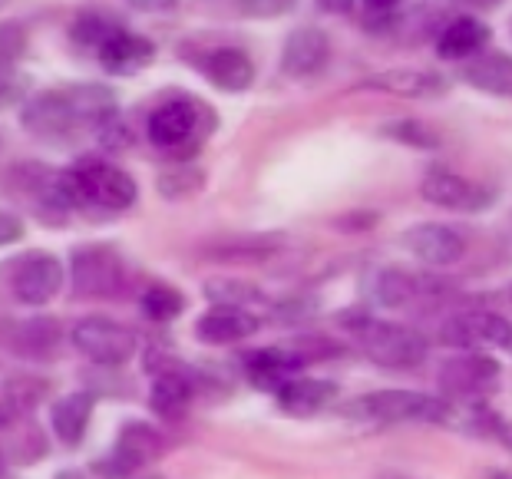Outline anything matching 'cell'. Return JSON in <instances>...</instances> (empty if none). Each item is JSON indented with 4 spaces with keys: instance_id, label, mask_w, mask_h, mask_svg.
Segmentation results:
<instances>
[{
    "instance_id": "1",
    "label": "cell",
    "mask_w": 512,
    "mask_h": 479,
    "mask_svg": "<svg viewBox=\"0 0 512 479\" xmlns=\"http://www.w3.org/2000/svg\"><path fill=\"white\" fill-rule=\"evenodd\" d=\"M119 116L116 93L103 83H67L27 96L20 106V126L40 143H73L93 136Z\"/></svg>"
},
{
    "instance_id": "2",
    "label": "cell",
    "mask_w": 512,
    "mask_h": 479,
    "mask_svg": "<svg viewBox=\"0 0 512 479\" xmlns=\"http://www.w3.org/2000/svg\"><path fill=\"white\" fill-rule=\"evenodd\" d=\"M212 129V106L192 93H166L146 116V139L176 162H189Z\"/></svg>"
},
{
    "instance_id": "3",
    "label": "cell",
    "mask_w": 512,
    "mask_h": 479,
    "mask_svg": "<svg viewBox=\"0 0 512 479\" xmlns=\"http://www.w3.org/2000/svg\"><path fill=\"white\" fill-rule=\"evenodd\" d=\"M63 182H67L73 212L90 209V212L119 215L133 209L139 199L136 179L103 156H80L73 166L63 169Z\"/></svg>"
},
{
    "instance_id": "4",
    "label": "cell",
    "mask_w": 512,
    "mask_h": 479,
    "mask_svg": "<svg viewBox=\"0 0 512 479\" xmlns=\"http://www.w3.org/2000/svg\"><path fill=\"white\" fill-rule=\"evenodd\" d=\"M351 331L361 337L364 354L384 370H413L427 361L430 354V341L427 334L417 328H407V324H387V321H374V318H357Z\"/></svg>"
},
{
    "instance_id": "5",
    "label": "cell",
    "mask_w": 512,
    "mask_h": 479,
    "mask_svg": "<svg viewBox=\"0 0 512 479\" xmlns=\"http://www.w3.org/2000/svg\"><path fill=\"white\" fill-rule=\"evenodd\" d=\"M67 275L76 298H116L129 281V265L113 245L90 242L70 252Z\"/></svg>"
},
{
    "instance_id": "6",
    "label": "cell",
    "mask_w": 512,
    "mask_h": 479,
    "mask_svg": "<svg viewBox=\"0 0 512 479\" xmlns=\"http://www.w3.org/2000/svg\"><path fill=\"white\" fill-rule=\"evenodd\" d=\"M347 413L357 420L394 427V423H443L446 400L423 394V390H374L367 397L351 400Z\"/></svg>"
},
{
    "instance_id": "7",
    "label": "cell",
    "mask_w": 512,
    "mask_h": 479,
    "mask_svg": "<svg viewBox=\"0 0 512 479\" xmlns=\"http://www.w3.org/2000/svg\"><path fill=\"white\" fill-rule=\"evenodd\" d=\"M0 278L20 304H47L60 295L67 271H63V261L57 255L30 248V252H20L7 265H0Z\"/></svg>"
},
{
    "instance_id": "8",
    "label": "cell",
    "mask_w": 512,
    "mask_h": 479,
    "mask_svg": "<svg viewBox=\"0 0 512 479\" xmlns=\"http://www.w3.org/2000/svg\"><path fill=\"white\" fill-rule=\"evenodd\" d=\"M70 341L76 351H80L86 361H93L96 367H119V364L133 361L139 351L136 331L113 318H103V314H90V318L76 321Z\"/></svg>"
},
{
    "instance_id": "9",
    "label": "cell",
    "mask_w": 512,
    "mask_h": 479,
    "mask_svg": "<svg viewBox=\"0 0 512 479\" xmlns=\"http://www.w3.org/2000/svg\"><path fill=\"white\" fill-rule=\"evenodd\" d=\"M162 450H166L162 433L143 420H133V423H123L113 450L106 453V460L96 463L93 470L103 479H126V476L143 473L152 460H159Z\"/></svg>"
},
{
    "instance_id": "10",
    "label": "cell",
    "mask_w": 512,
    "mask_h": 479,
    "mask_svg": "<svg viewBox=\"0 0 512 479\" xmlns=\"http://www.w3.org/2000/svg\"><path fill=\"white\" fill-rule=\"evenodd\" d=\"M420 195L427 205L443 212H483L496 202V192L489 185L466 179L460 172L443 166L427 169V176L420 182Z\"/></svg>"
},
{
    "instance_id": "11",
    "label": "cell",
    "mask_w": 512,
    "mask_h": 479,
    "mask_svg": "<svg viewBox=\"0 0 512 479\" xmlns=\"http://www.w3.org/2000/svg\"><path fill=\"white\" fill-rule=\"evenodd\" d=\"M499 387V364L493 357L466 351L440 367V390L446 400H486Z\"/></svg>"
},
{
    "instance_id": "12",
    "label": "cell",
    "mask_w": 512,
    "mask_h": 479,
    "mask_svg": "<svg viewBox=\"0 0 512 479\" xmlns=\"http://www.w3.org/2000/svg\"><path fill=\"white\" fill-rule=\"evenodd\" d=\"M195 67L199 73L209 80L215 90L222 93H245L252 90L255 83V60L252 53L245 47H238V43H215V47H205L195 53Z\"/></svg>"
},
{
    "instance_id": "13",
    "label": "cell",
    "mask_w": 512,
    "mask_h": 479,
    "mask_svg": "<svg viewBox=\"0 0 512 479\" xmlns=\"http://www.w3.org/2000/svg\"><path fill=\"white\" fill-rule=\"evenodd\" d=\"M331 53H334V43L331 34L321 27H294L291 34L281 43V73L288 80H314L328 70L331 63Z\"/></svg>"
},
{
    "instance_id": "14",
    "label": "cell",
    "mask_w": 512,
    "mask_h": 479,
    "mask_svg": "<svg viewBox=\"0 0 512 479\" xmlns=\"http://www.w3.org/2000/svg\"><path fill=\"white\" fill-rule=\"evenodd\" d=\"M440 341L460 347V351H476V347H506L509 351L512 321L496 311H463L443 324Z\"/></svg>"
},
{
    "instance_id": "15",
    "label": "cell",
    "mask_w": 512,
    "mask_h": 479,
    "mask_svg": "<svg viewBox=\"0 0 512 479\" xmlns=\"http://www.w3.org/2000/svg\"><path fill=\"white\" fill-rule=\"evenodd\" d=\"M400 242L413 258L430 268H453L456 261H463L466 255V238L456 232L453 225H443V222L410 225Z\"/></svg>"
},
{
    "instance_id": "16",
    "label": "cell",
    "mask_w": 512,
    "mask_h": 479,
    "mask_svg": "<svg viewBox=\"0 0 512 479\" xmlns=\"http://www.w3.org/2000/svg\"><path fill=\"white\" fill-rule=\"evenodd\" d=\"M357 90L370 93H390L400 100H440L450 90V80L437 70H417V67H394L370 73L364 80H357Z\"/></svg>"
},
{
    "instance_id": "17",
    "label": "cell",
    "mask_w": 512,
    "mask_h": 479,
    "mask_svg": "<svg viewBox=\"0 0 512 479\" xmlns=\"http://www.w3.org/2000/svg\"><path fill=\"white\" fill-rule=\"evenodd\" d=\"M489 40H493V27L476 14H456L437 30L433 50L446 63H470L479 53H486Z\"/></svg>"
},
{
    "instance_id": "18",
    "label": "cell",
    "mask_w": 512,
    "mask_h": 479,
    "mask_svg": "<svg viewBox=\"0 0 512 479\" xmlns=\"http://www.w3.org/2000/svg\"><path fill=\"white\" fill-rule=\"evenodd\" d=\"M96 60H100L103 73H110V76H136L152 67V60H156V43L146 34H136V30H129L123 24L103 43Z\"/></svg>"
},
{
    "instance_id": "19",
    "label": "cell",
    "mask_w": 512,
    "mask_h": 479,
    "mask_svg": "<svg viewBox=\"0 0 512 479\" xmlns=\"http://www.w3.org/2000/svg\"><path fill=\"white\" fill-rule=\"evenodd\" d=\"M446 291V285L433 275H420V271L407 268H384L374 278V298L380 308H407L417 298H433Z\"/></svg>"
},
{
    "instance_id": "20",
    "label": "cell",
    "mask_w": 512,
    "mask_h": 479,
    "mask_svg": "<svg viewBox=\"0 0 512 479\" xmlns=\"http://www.w3.org/2000/svg\"><path fill=\"white\" fill-rule=\"evenodd\" d=\"M195 384L192 377L179 367H156L152 370V387H149V407L159 420H182L192 407Z\"/></svg>"
},
{
    "instance_id": "21",
    "label": "cell",
    "mask_w": 512,
    "mask_h": 479,
    "mask_svg": "<svg viewBox=\"0 0 512 479\" xmlns=\"http://www.w3.org/2000/svg\"><path fill=\"white\" fill-rule=\"evenodd\" d=\"M258 328L261 324L252 311L212 304V308L195 321V337H199L202 344L225 347V344H238V341H245V337H252Z\"/></svg>"
},
{
    "instance_id": "22",
    "label": "cell",
    "mask_w": 512,
    "mask_h": 479,
    "mask_svg": "<svg viewBox=\"0 0 512 479\" xmlns=\"http://www.w3.org/2000/svg\"><path fill=\"white\" fill-rule=\"evenodd\" d=\"M460 80L473 90L496 96V100H512V53L486 50L470 63H460Z\"/></svg>"
},
{
    "instance_id": "23",
    "label": "cell",
    "mask_w": 512,
    "mask_h": 479,
    "mask_svg": "<svg viewBox=\"0 0 512 479\" xmlns=\"http://www.w3.org/2000/svg\"><path fill=\"white\" fill-rule=\"evenodd\" d=\"M304 367V357L288 347H261V351H252L245 357V370H248V380L261 390H271L278 394L288 380L298 374Z\"/></svg>"
},
{
    "instance_id": "24",
    "label": "cell",
    "mask_w": 512,
    "mask_h": 479,
    "mask_svg": "<svg viewBox=\"0 0 512 479\" xmlns=\"http://www.w3.org/2000/svg\"><path fill=\"white\" fill-rule=\"evenodd\" d=\"M93 407H96V397L90 390H76V394L60 397L57 404L50 407V430L63 446H80L86 430H90V420H93Z\"/></svg>"
},
{
    "instance_id": "25",
    "label": "cell",
    "mask_w": 512,
    "mask_h": 479,
    "mask_svg": "<svg viewBox=\"0 0 512 479\" xmlns=\"http://www.w3.org/2000/svg\"><path fill=\"white\" fill-rule=\"evenodd\" d=\"M275 397H278V407L291 413V417H314V413H321L328 404H334L337 387L331 380H318V377H291Z\"/></svg>"
},
{
    "instance_id": "26",
    "label": "cell",
    "mask_w": 512,
    "mask_h": 479,
    "mask_svg": "<svg viewBox=\"0 0 512 479\" xmlns=\"http://www.w3.org/2000/svg\"><path fill=\"white\" fill-rule=\"evenodd\" d=\"M119 27H123V20H119V17L106 14V10H100V7H83L80 14H73V20H70L67 40H70L73 50L93 53V57H96L103 43L110 40Z\"/></svg>"
},
{
    "instance_id": "27",
    "label": "cell",
    "mask_w": 512,
    "mask_h": 479,
    "mask_svg": "<svg viewBox=\"0 0 512 479\" xmlns=\"http://www.w3.org/2000/svg\"><path fill=\"white\" fill-rule=\"evenodd\" d=\"M43 390L47 387L34 377H0V430L14 427L20 417H27L40 404Z\"/></svg>"
},
{
    "instance_id": "28",
    "label": "cell",
    "mask_w": 512,
    "mask_h": 479,
    "mask_svg": "<svg viewBox=\"0 0 512 479\" xmlns=\"http://www.w3.org/2000/svg\"><path fill=\"white\" fill-rule=\"evenodd\" d=\"M380 136L390 139V143H400L407 149H423V152H433L443 146V136L437 129H433L427 119H417V116L390 119V123L380 126Z\"/></svg>"
},
{
    "instance_id": "29",
    "label": "cell",
    "mask_w": 512,
    "mask_h": 479,
    "mask_svg": "<svg viewBox=\"0 0 512 479\" xmlns=\"http://www.w3.org/2000/svg\"><path fill=\"white\" fill-rule=\"evenodd\" d=\"M205 298L212 304H225V308H252V304H268V295L261 291L252 281H242V278H209L205 281Z\"/></svg>"
},
{
    "instance_id": "30",
    "label": "cell",
    "mask_w": 512,
    "mask_h": 479,
    "mask_svg": "<svg viewBox=\"0 0 512 479\" xmlns=\"http://www.w3.org/2000/svg\"><path fill=\"white\" fill-rule=\"evenodd\" d=\"M139 311H143L149 321L169 324L185 311V298H182V291H176L172 285H149L143 295H139Z\"/></svg>"
},
{
    "instance_id": "31",
    "label": "cell",
    "mask_w": 512,
    "mask_h": 479,
    "mask_svg": "<svg viewBox=\"0 0 512 479\" xmlns=\"http://www.w3.org/2000/svg\"><path fill=\"white\" fill-rule=\"evenodd\" d=\"M159 195L162 199H189L205 185V172L192 162H176V166L162 169L159 176Z\"/></svg>"
},
{
    "instance_id": "32",
    "label": "cell",
    "mask_w": 512,
    "mask_h": 479,
    "mask_svg": "<svg viewBox=\"0 0 512 479\" xmlns=\"http://www.w3.org/2000/svg\"><path fill=\"white\" fill-rule=\"evenodd\" d=\"M30 34L24 20H0V76L17 73L20 60L27 57Z\"/></svg>"
},
{
    "instance_id": "33",
    "label": "cell",
    "mask_w": 512,
    "mask_h": 479,
    "mask_svg": "<svg viewBox=\"0 0 512 479\" xmlns=\"http://www.w3.org/2000/svg\"><path fill=\"white\" fill-rule=\"evenodd\" d=\"M17 351L20 354H40V351H53L60 344V324L50 318H37V321H20L17 328Z\"/></svg>"
},
{
    "instance_id": "34",
    "label": "cell",
    "mask_w": 512,
    "mask_h": 479,
    "mask_svg": "<svg viewBox=\"0 0 512 479\" xmlns=\"http://www.w3.org/2000/svg\"><path fill=\"white\" fill-rule=\"evenodd\" d=\"M278 252V245L271 242H235V245H222V248H212L209 258L215 261H232V265H238V261H248V265H255V261H265Z\"/></svg>"
},
{
    "instance_id": "35",
    "label": "cell",
    "mask_w": 512,
    "mask_h": 479,
    "mask_svg": "<svg viewBox=\"0 0 512 479\" xmlns=\"http://www.w3.org/2000/svg\"><path fill=\"white\" fill-rule=\"evenodd\" d=\"M301 0H235L238 14L248 17V20H278L291 14Z\"/></svg>"
},
{
    "instance_id": "36",
    "label": "cell",
    "mask_w": 512,
    "mask_h": 479,
    "mask_svg": "<svg viewBox=\"0 0 512 479\" xmlns=\"http://www.w3.org/2000/svg\"><path fill=\"white\" fill-rule=\"evenodd\" d=\"M24 235H27L24 219L14 215V212H7V209H0V248H4V245H17Z\"/></svg>"
},
{
    "instance_id": "37",
    "label": "cell",
    "mask_w": 512,
    "mask_h": 479,
    "mask_svg": "<svg viewBox=\"0 0 512 479\" xmlns=\"http://www.w3.org/2000/svg\"><path fill=\"white\" fill-rule=\"evenodd\" d=\"M27 93V80L17 73H7V76H0V106H10V103H17V100H24Z\"/></svg>"
},
{
    "instance_id": "38",
    "label": "cell",
    "mask_w": 512,
    "mask_h": 479,
    "mask_svg": "<svg viewBox=\"0 0 512 479\" xmlns=\"http://www.w3.org/2000/svg\"><path fill=\"white\" fill-rule=\"evenodd\" d=\"M334 225L341 232H361V228H374L377 225V212H351V215H341L334 219Z\"/></svg>"
},
{
    "instance_id": "39",
    "label": "cell",
    "mask_w": 512,
    "mask_h": 479,
    "mask_svg": "<svg viewBox=\"0 0 512 479\" xmlns=\"http://www.w3.org/2000/svg\"><path fill=\"white\" fill-rule=\"evenodd\" d=\"M126 4L143 14H166V10H176L182 0H126Z\"/></svg>"
},
{
    "instance_id": "40",
    "label": "cell",
    "mask_w": 512,
    "mask_h": 479,
    "mask_svg": "<svg viewBox=\"0 0 512 479\" xmlns=\"http://www.w3.org/2000/svg\"><path fill=\"white\" fill-rule=\"evenodd\" d=\"M361 4L370 17H384V14H394V10H403L407 0H361Z\"/></svg>"
},
{
    "instance_id": "41",
    "label": "cell",
    "mask_w": 512,
    "mask_h": 479,
    "mask_svg": "<svg viewBox=\"0 0 512 479\" xmlns=\"http://www.w3.org/2000/svg\"><path fill=\"white\" fill-rule=\"evenodd\" d=\"M321 14H351L357 0H314Z\"/></svg>"
},
{
    "instance_id": "42",
    "label": "cell",
    "mask_w": 512,
    "mask_h": 479,
    "mask_svg": "<svg viewBox=\"0 0 512 479\" xmlns=\"http://www.w3.org/2000/svg\"><path fill=\"white\" fill-rule=\"evenodd\" d=\"M496 4H499V0H460V7H479V10H489Z\"/></svg>"
},
{
    "instance_id": "43",
    "label": "cell",
    "mask_w": 512,
    "mask_h": 479,
    "mask_svg": "<svg viewBox=\"0 0 512 479\" xmlns=\"http://www.w3.org/2000/svg\"><path fill=\"white\" fill-rule=\"evenodd\" d=\"M53 479H93V476H86L83 470H60Z\"/></svg>"
},
{
    "instance_id": "44",
    "label": "cell",
    "mask_w": 512,
    "mask_h": 479,
    "mask_svg": "<svg viewBox=\"0 0 512 479\" xmlns=\"http://www.w3.org/2000/svg\"><path fill=\"white\" fill-rule=\"evenodd\" d=\"M499 440H503L512 450V423H503V427H499Z\"/></svg>"
},
{
    "instance_id": "45",
    "label": "cell",
    "mask_w": 512,
    "mask_h": 479,
    "mask_svg": "<svg viewBox=\"0 0 512 479\" xmlns=\"http://www.w3.org/2000/svg\"><path fill=\"white\" fill-rule=\"evenodd\" d=\"M489 479H512V470H493V473H489Z\"/></svg>"
},
{
    "instance_id": "46",
    "label": "cell",
    "mask_w": 512,
    "mask_h": 479,
    "mask_svg": "<svg viewBox=\"0 0 512 479\" xmlns=\"http://www.w3.org/2000/svg\"><path fill=\"white\" fill-rule=\"evenodd\" d=\"M126 479H166V476H143V473H136V476H126Z\"/></svg>"
},
{
    "instance_id": "47",
    "label": "cell",
    "mask_w": 512,
    "mask_h": 479,
    "mask_svg": "<svg viewBox=\"0 0 512 479\" xmlns=\"http://www.w3.org/2000/svg\"><path fill=\"white\" fill-rule=\"evenodd\" d=\"M509 301H512V285H509Z\"/></svg>"
},
{
    "instance_id": "48",
    "label": "cell",
    "mask_w": 512,
    "mask_h": 479,
    "mask_svg": "<svg viewBox=\"0 0 512 479\" xmlns=\"http://www.w3.org/2000/svg\"><path fill=\"white\" fill-rule=\"evenodd\" d=\"M4 4H7V0H0V7H4Z\"/></svg>"
},
{
    "instance_id": "49",
    "label": "cell",
    "mask_w": 512,
    "mask_h": 479,
    "mask_svg": "<svg viewBox=\"0 0 512 479\" xmlns=\"http://www.w3.org/2000/svg\"><path fill=\"white\" fill-rule=\"evenodd\" d=\"M509 351H512V344H509Z\"/></svg>"
}]
</instances>
